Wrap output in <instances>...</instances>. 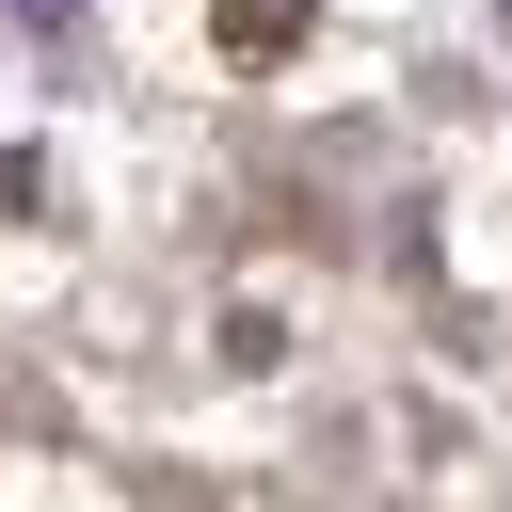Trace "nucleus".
Here are the masks:
<instances>
[{
  "label": "nucleus",
  "instance_id": "1",
  "mask_svg": "<svg viewBox=\"0 0 512 512\" xmlns=\"http://www.w3.org/2000/svg\"><path fill=\"white\" fill-rule=\"evenodd\" d=\"M224 48H240V64H272V48H304V0H224Z\"/></svg>",
  "mask_w": 512,
  "mask_h": 512
},
{
  "label": "nucleus",
  "instance_id": "3",
  "mask_svg": "<svg viewBox=\"0 0 512 512\" xmlns=\"http://www.w3.org/2000/svg\"><path fill=\"white\" fill-rule=\"evenodd\" d=\"M496 32H512V0H496Z\"/></svg>",
  "mask_w": 512,
  "mask_h": 512
},
{
  "label": "nucleus",
  "instance_id": "2",
  "mask_svg": "<svg viewBox=\"0 0 512 512\" xmlns=\"http://www.w3.org/2000/svg\"><path fill=\"white\" fill-rule=\"evenodd\" d=\"M16 16H80V0H16Z\"/></svg>",
  "mask_w": 512,
  "mask_h": 512
}]
</instances>
